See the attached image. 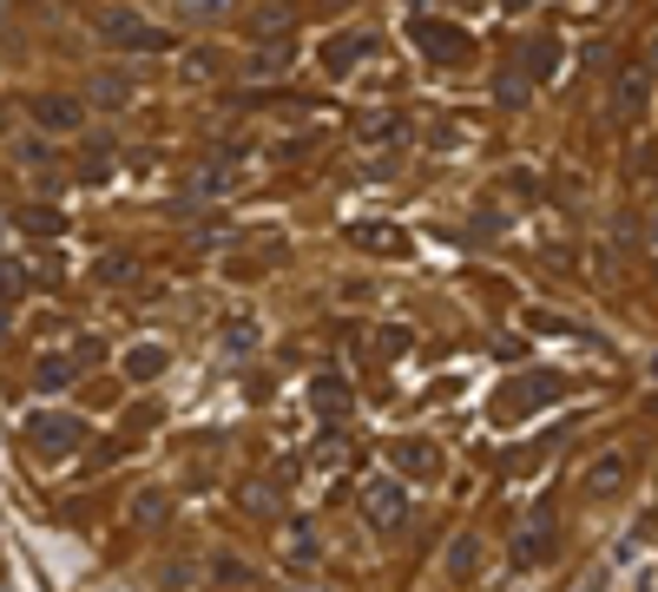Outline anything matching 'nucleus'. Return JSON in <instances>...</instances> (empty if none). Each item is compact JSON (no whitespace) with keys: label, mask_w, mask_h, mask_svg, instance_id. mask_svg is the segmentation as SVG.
Returning <instances> with one entry per match:
<instances>
[{"label":"nucleus","mask_w":658,"mask_h":592,"mask_svg":"<svg viewBox=\"0 0 658 592\" xmlns=\"http://www.w3.org/2000/svg\"><path fill=\"white\" fill-rule=\"evenodd\" d=\"M646 112H652V73L646 67H619V79H612V119L639 126Z\"/></svg>","instance_id":"6"},{"label":"nucleus","mask_w":658,"mask_h":592,"mask_svg":"<svg viewBox=\"0 0 658 592\" xmlns=\"http://www.w3.org/2000/svg\"><path fill=\"white\" fill-rule=\"evenodd\" d=\"M151 422H158V402H139V408L126 415V435H132V428H151Z\"/></svg>","instance_id":"37"},{"label":"nucleus","mask_w":658,"mask_h":592,"mask_svg":"<svg viewBox=\"0 0 658 592\" xmlns=\"http://www.w3.org/2000/svg\"><path fill=\"white\" fill-rule=\"evenodd\" d=\"M527 7H533V0H501V13H527Z\"/></svg>","instance_id":"38"},{"label":"nucleus","mask_w":658,"mask_h":592,"mask_svg":"<svg viewBox=\"0 0 658 592\" xmlns=\"http://www.w3.org/2000/svg\"><path fill=\"white\" fill-rule=\"evenodd\" d=\"M350 244H356V250H369V257H409V250H415L402 224H382V218L350 224Z\"/></svg>","instance_id":"8"},{"label":"nucleus","mask_w":658,"mask_h":592,"mask_svg":"<svg viewBox=\"0 0 658 592\" xmlns=\"http://www.w3.org/2000/svg\"><path fill=\"white\" fill-rule=\"evenodd\" d=\"M132 277H139V264H132L126 250H106V257H99V284H132Z\"/></svg>","instance_id":"32"},{"label":"nucleus","mask_w":658,"mask_h":592,"mask_svg":"<svg viewBox=\"0 0 658 592\" xmlns=\"http://www.w3.org/2000/svg\"><path fill=\"white\" fill-rule=\"evenodd\" d=\"M409 349H415L409 329H382V336H375V356H409Z\"/></svg>","instance_id":"33"},{"label":"nucleus","mask_w":658,"mask_h":592,"mask_svg":"<svg viewBox=\"0 0 658 592\" xmlns=\"http://www.w3.org/2000/svg\"><path fill=\"white\" fill-rule=\"evenodd\" d=\"M132 92H139V79L126 73V67H99V73L86 79V99H92V106H106V112H126V106H132Z\"/></svg>","instance_id":"10"},{"label":"nucleus","mask_w":658,"mask_h":592,"mask_svg":"<svg viewBox=\"0 0 658 592\" xmlns=\"http://www.w3.org/2000/svg\"><path fill=\"white\" fill-rule=\"evenodd\" d=\"M33 388H40V395H67V388H73V363L47 356V363H40V375H33Z\"/></svg>","instance_id":"29"},{"label":"nucleus","mask_w":658,"mask_h":592,"mask_svg":"<svg viewBox=\"0 0 658 592\" xmlns=\"http://www.w3.org/2000/svg\"><path fill=\"white\" fill-rule=\"evenodd\" d=\"M79 363H86V369H92V363H106V343H99V336H73V369Z\"/></svg>","instance_id":"34"},{"label":"nucleus","mask_w":658,"mask_h":592,"mask_svg":"<svg viewBox=\"0 0 658 592\" xmlns=\"http://www.w3.org/2000/svg\"><path fill=\"white\" fill-rule=\"evenodd\" d=\"M527 99H533V79L520 73V67H501L494 73V106L501 112H527Z\"/></svg>","instance_id":"18"},{"label":"nucleus","mask_w":658,"mask_h":592,"mask_svg":"<svg viewBox=\"0 0 658 592\" xmlns=\"http://www.w3.org/2000/svg\"><path fill=\"white\" fill-rule=\"evenodd\" d=\"M560 395H567V375H520L494 395V422H520V415H533L540 402H560Z\"/></svg>","instance_id":"4"},{"label":"nucleus","mask_w":658,"mask_h":592,"mask_svg":"<svg viewBox=\"0 0 658 592\" xmlns=\"http://www.w3.org/2000/svg\"><path fill=\"white\" fill-rule=\"evenodd\" d=\"M409 33H415V47H422L435 67H468V60H474V33H468V27H448V20L415 13V20H409Z\"/></svg>","instance_id":"3"},{"label":"nucleus","mask_w":658,"mask_h":592,"mask_svg":"<svg viewBox=\"0 0 658 592\" xmlns=\"http://www.w3.org/2000/svg\"><path fill=\"white\" fill-rule=\"evenodd\" d=\"M310 402H316L323 422H336V415L350 408V382H343V375H316V382H310Z\"/></svg>","instance_id":"19"},{"label":"nucleus","mask_w":658,"mask_h":592,"mask_svg":"<svg viewBox=\"0 0 658 592\" xmlns=\"http://www.w3.org/2000/svg\"><path fill=\"white\" fill-rule=\"evenodd\" d=\"M178 73L191 79V86H198V79H218V73H224V53H218V47H191Z\"/></svg>","instance_id":"27"},{"label":"nucleus","mask_w":658,"mask_h":592,"mask_svg":"<svg viewBox=\"0 0 658 592\" xmlns=\"http://www.w3.org/2000/svg\"><path fill=\"white\" fill-rule=\"evenodd\" d=\"M27 112H33L40 132H79V126H86V106H79L73 92H33Z\"/></svg>","instance_id":"7"},{"label":"nucleus","mask_w":658,"mask_h":592,"mask_svg":"<svg viewBox=\"0 0 658 592\" xmlns=\"http://www.w3.org/2000/svg\"><path fill=\"white\" fill-rule=\"evenodd\" d=\"M369 53H375V33H330V40H323V73L343 79L356 60H369Z\"/></svg>","instance_id":"12"},{"label":"nucleus","mask_w":658,"mask_h":592,"mask_svg":"<svg viewBox=\"0 0 658 592\" xmlns=\"http://www.w3.org/2000/svg\"><path fill=\"white\" fill-rule=\"evenodd\" d=\"M363 520L375 533H395L402 520H409V487H402V474H375L363 481Z\"/></svg>","instance_id":"5"},{"label":"nucleus","mask_w":658,"mask_h":592,"mask_svg":"<svg viewBox=\"0 0 658 592\" xmlns=\"http://www.w3.org/2000/svg\"><path fill=\"white\" fill-rule=\"evenodd\" d=\"M553 67H560V40H553V33H533V40L520 47V73L540 86V79H553Z\"/></svg>","instance_id":"15"},{"label":"nucleus","mask_w":658,"mask_h":592,"mask_svg":"<svg viewBox=\"0 0 658 592\" xmlns=\"http://www.w3.org/2000/svg\"><path fill=\"white\" fill-rule=\"evenodd\" d=\"M652 60H658V40H652Z\"/></svg>","instance_id":"41"},{"label":"nucleus","mask_w":658,"mask_h":592,"mask_svg":"<svg viewBox=\"0 0 658 592\" xmlns=\"http://www.w3.org/2000/svg\"><path fill=\"white\" fill-rule=\"evenodd\" d=\"M218 349L224 356H251V349H257V323H251V316H230L218 329Z\"/></svg>","instance_id":"25"},{"label":"nucleus","mask_w":658,"mask_h":592,"mask_svg":"<svg viewBox=\"0 0 658 592\" xmlns=\"http://www.w3.org/2000/svg\"><path fill=\"white\" fill-rule=\"evenodd\" d=\"M0 336H7V309H0Z\"/></svg>","instance_id":"40"},{"label":"nucleus","mask_w":658,"mask_h":592,"mask_svg":"<svg viewBox=\"0 0 658 592\" xmlns=\"http://www.w3.org/2000/svg\"><path fill=\"white\" fill-rule=\"evenodd\" d=\"M99 33H106L119 53H171V33L151 27L146 13H132V7H99Z\"/></svg>","instance_id":"2"},{"label":"nucleus","mask_w":658,"mask_h":592,"mask_svg":"<svg viewBox=\"0 0 658 592\" xmlns=\"http://www.w3.org/2000/svg\"><path fill=\"white\" fill-rule=\"evenodd\" d=\"M178 13H185L191 27H218V20L237 13V0H178Z\"/></svg>","instance_id":"26"},{"label":"nucleus","mask_w":658,"mask_h":592,"mask_svg":"<svg viewBox=\"0 0 658 592\" xmlns=\"http://www.w3.org/2000/svg\"><path fill=\"white\" fill-rule=\"evenodd\" d=\"M284 553H296V566H316V560H323V546H316V526H310V520H296V526H291Z\"/></svg>","instance_id":"28"},{"label":"nucleus","mask_w":658,"mask_h":592,"mask_svg":"<svg viewBox=\"0 0 658 592\" xmlns=\"http://www.w3.org/2000/svg\"><path fill=\"white\" fill-rule=\"evenodd\" d=\"M291 60H296L291 33H284V40H264V47L244 60V79H291Z\"/></svg>","instance_id":"14"},{"label":"nucleus","mask_w":658,"mask_h":592,"mask_svg":"<svg viewBox=\"0 0 658 592\" xmlns=\"http://www.w3.org/2000/svg\"><path fill=\"white\" fill-rule=\"evenodd\" d=\"M13 158H20V165H40V171H47V146H40V139H20V146H13Z\"/></svg>","instance_id":"36"},{"label":"nucleus","mask_w":658,"mask_h":592,"mask_svg":"<svg viewBox=\"0 0 658 592\" xmlns=\"http://www.w3.org/2000/svg\"><path fill=\"white\" fill-rule=\"evenodd\" d=\"M474 573H481V540L461 533V540L448 546V580H474Z\"/></svg>","instance_id":"23"},{"label":"nucleus","mask_w":658,"mask_h":592,"mask_svg":"<svg viewBox=\"0 0 658 592\" xmlns=\"http://www.w3.org/2000/svg\"><path fill=\"white\" fill-rule=\"evenodd\" d=\"M165 363H171V356H165L158 343H139V349H126V375H132V382H158V375H165Z\"/></svg>","instance_id":"22"},{"label":"nucleus","mask_w":658,"mask_h":592,"mask_svg":"<svg viewBox=\"0 0 658 592\" xmlns=\"http://www.w3.org/2000/svg\"><path fill=\"white\" fill-rule=\"evenodd\" d=\"M251 33H257V40H284V33H291V7H284V0L251 7Z\"/></svg>","instance_id":"20"},{"label":"nucleus","mask_w":658,"mask_h":592,"mask_svg":"<svg viewBox=\"0 0 658 592\" xmlns=\"http://www.w3.org/2000/svg\"><path fill=\"white\" fill-rule=\"evenodd\" d=\"M389 467H395V474H409V481H435V474H441V447L422 442V435L389 442Z\"/></svg>","instance_id":"9"},{"label":"nucleus","mask_w":658,"mask_h":592,"mask_svg":"<svg viewBox=\"0 0 658 592\" xmlns=\"http://www.w3.org/2000/svg\"><path fill=\"white\" fill-rule=\"evenodd\" d=\"M553 546H560V526L540 514V520H527L520 526V540H513V566H547L553 560Z\"/></svg>","instance_id":"11"},{"label":"nucleus","mask_w":658,"mask_h":592,"mask_svg":"<svg viewBox=\"0 0 658 592\" xmlns=\"http://www.w3.org/2000/svg\"><path fill=\"white\" fill-rule=\"evenodd\" d=\"M20 230H33V237H60L67 218H60L53 205H33V211H20Z\"/></svg>","instance_id":"31"},{"label":"nucleus","mask_w":658,"mask_h":592,"mask_svg":"<svg viewBox=\"0 0 658 592\" xmlns=\"http://www.w3.org/2000/svg\"><path fill=\"white\" fill-rule=\"evenodd\" d=\"M237 178H244V171H237V165H198V171H191V178H185V198H191V205H212V198H224V191H237Z\"/></svg>","instance_id":"13"},{"label":"nucleus","mask_w":658,"mask_h":592,"mask_svg":"<svg viewBox=\"0 0 658 592\" xmlns=\"http://www.w3.org/2000/svg\"><path fill=\"white\" fill-rule=\"evenodd\" d=\"M619 487H626V454H599V461L586 467V494H592V501H612Z\"/></svg>","instance_id":"16"},{"label":"nucleus","mask_w":658,"mask_h":592,"mask_svg":"<svg viewBox=\"0 0 658 592\" xmlns=\"http://www.w3.org/2000/svg\"><path fill=\"white\" fill-rule=\"evenodd\" d=\"M402 132H409V119H395V112H375V119L356 126V139H363V146H402Z\"/></svg>","instance_id":"21"},{"label":"nucleus","mask_w":658,"mask_h":592,"mask_svg":"<svg viewBox=\"0 0 658 592\" xmlns=\"http://www.w3.org/2000/svg\"><path fill=\"white\" fill-rule=\"evenodd\" d=\"M316 7H356V0H316Z\"/></svg>","instance_id":"39"},{"label":"nucleus","mask_w":658,"mask_h":592,"mask_svg":"<svg viewBox=\"0 0 658 592\" xmlns=\"http://www.w3.org/2000/svg\"><path fill=\"white\" fill-rule=\"evenodd\" d=\"M158 580H165V586H191V580H198V566H191V560H165V566H158Z\"/></svg>","instance_id":"35"},{"label":"nucleus","mask_w":658,"mask_h":592,"mask_svg":"<svg viewBox=\"0 0 658 592\" xmlns=\"http://www.w3.org/2000/svg\"><path fill=\"white\" fill-rule=\"evenodd\" d=\"M237 507L257 514V520H271L277 514V481H244V487H237Z\"/></svg>","instance_id":"24"},{"label":"nucleus","mask_w":658,"mask_h":592,"mask_svg":"<svg viewBox=\"0 0 658 592\" xmlns=\"http://www.w3.org/2000/svg\"><path fill=\"white\" fill-rule=\"evenodd\" d=\"M20 435H27L33 454L67 461V454H79V442H86V422H79V415H60V408H33V415L20 422Z\"/></svg>","instance_id":"1"},{"label":"nucleus","mask_w":658,"mask_h":592,"mask_svg":"<svg viewBox=\"0 0 658 592\" xmlns=\"http://www.w3.org/2000/svg\"><path fill=\"white\" fill-rule=\"evenodd\" d=\"M212 580H224V586H251V580H257V566H251V560H237V553H218V560H212Z\"/></svg>","instance_id":"30"},{"label":"nucleus","mask_w":658,"mask_h":592,"mask_svg":"<svg viewBox=\"0 0 658 592\" xmlns=\"http://www.w3.org/2000/svg\"><path fill=\"white\" fill-rule=\"evenodd\" d=\"M171 507H178V501H171V487H139V494H132V520L151 526V533H158V526H171Z\"/></svg>","instance_id":"17"}]
</instances>
